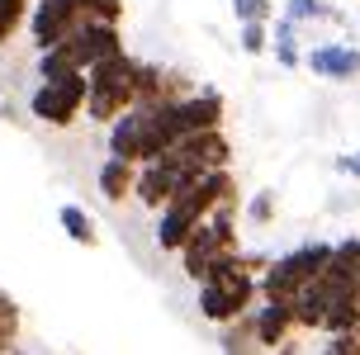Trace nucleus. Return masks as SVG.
Returning a JSON list of instances; mask_svg holds the SVG:
<instances>
[{"mask_svg":"<svg viewBox=\"0 0 360 355\" xmlns=\"http://www.w3.org/2000/svg\"><path fill=\"white\" fill-rule=\"evenodd\" d=\"M304 67L318 76V81H356L360 76V43H318L304 53Z\"/></svg>","mask_w":360,"mask_h":355,"instance_id":"obj_11","label":"nucleus"},{"mask_svg":"<svg viewBox=\"0 0 360 355\" xmlns=\"http://www.w3.org/2000/svg\"><path fill=\"white\" fill-rule=\"evenodd\" d=\"M327 261H332V242H299L285 256H275L261 275V299L266 303H294L313 280H323Z\"/></svg>","mask_w":360,"mask_h":355,"instance_id":"obj_3","label":"nucleus"},{"mask_svg":"<svg viewBox=\"0 0 360 355\" xmlns=\"http://www.w3.org/2000/svg\"><path fill=\"white\" fill-rule=\"evenodd\" d=\"M195 81L185 76L180 67H162V62H143L138 67V105L133 109H162V105H176L185 95H195Z\"/></svg>","mask_w":360,"mask_h":355,"instance_id":"obj_8","label":"nucleus"},{"mask_svg":"<svg viewBox=\"0 0 360 355\" xmlns=\"http://www.w3.org/2000/svg\"><path fill=\"white\" fill-rule=\"evenodd\" d=\"M270 355H299V341H285L280 351H270Z\"/></svg>","mask_w":360,"mask_h":355,"instance_id":"obj_30","label":"nucleus"},{"mask_svg":"<svg viewBox=\"0 0 360 355\" xmlns=\"http://www.w3.org/2000/svg\"><path fill=\"white\" fill-rule=\"evenodd\" d=\"M342 332H360V299L346 294V299H332L323 322V337H342Z\"/></svg>","mask_w":360,"mask_h":355,"instance_id":"obj_21","label":"nucleus"},{"mask_svg":"<svg viewBox=\"0 0 360 355\" xmlns=\"http://www.w3.org/2000/svg\"><path fill=\"white\" fill-rule=\"evenodd\" d=\"M138 67H143V57H133L124 48V53L105 57L100 67H90V100H86V119L90 124H114L119 114H128V109L138 105Z\"/></svg>","mask_w":360,"mask_h":355,"instance_id":"obj_2","label":"nucleus"},{"mask_svg":"<svg viewBox=\"0 0 360 355\" xmlns=\"http://www.w3.org/2000/svg\"><path fill=\"white\" fill-rule=\"evenodd\" d=\"M86 100H90V76L72 71V76H57V81H38L29 95V114L43 128H72L86 119Z\"/></svg>","mask_w":360,"mask_h":355,"instance_id":"obj_5","label":"nucleus"},{"mask_svg":"<svg viewBox=\"0 0 360 355\" xmlns=\"http://www.w3.org/2000/svg\"><path fill=\"white\" fill-rule=\"evenodd\" d=\"M29 10L34 0H0V48H10L19 29H29Z\"/></svg>","mask_w":360,"mask_h":355,"instance_id":"obj_22","label":"nucleus"},{"mask_svg":"<svg viewBox=\"0 0 360 355\" xmlns=\"http://www.w3.org/2000/svg\"><path fill=\"white\" fill-rule=\"evenodd\" d=\"M237 24H270L275 19V0H228Z\"/></svg>","mask_w":360,"mask_h":355,"instance_id":"obj_25","label":"nucleus"},{"mask_svg":"<svg viewBox=\"0 0 360 355\" xmlns=\"http://www.w3.org/2000/svg\"><path fill=\"white\" fill-rule=\"evenodd\" d=\"M218 351L223 355H270L261 341H256V327H252V313L247 318L228 322V327H218Z\"/></svg>","mask_w":360,"mask_h":355,"instance_id":"obj_17","label":"nucleus"},{"mask_svg":"<svg viewBox=\"0 0 360 355\" xmlns=\"http://www.w3.org/2000/svg\"><path fill=\"white\" fill-rule=\"evenodd\" d=\"M237 218H242L237 209H218V213H209V218L190 232V242L180 247V270H185V280L204 284V280H209V270H214L218 261H228V256L242 251Z\"/></svg>","mask_w":360,"mask_h":355,"instance_id":"obj_4","label":"nucleus"},{"mask_svg":"<svg viewBox=\"0 0 360 355\" xmlns=\"http://www.w3.org/2000/svg\"><path fill=\"white\" fill-rule=\"evenodd\" d=\"M237 29H242L237 43H242V53H247V57L270 53V24H237Z\"/></svg>","mask_w":360,"mask_h":355,"instance_id":"obj_26","label":"nucleus"},{"mask_svg":"<svg viewBox=\"0 0 360 355\" xmlns=\"http://www.w3.org/2000/svg\"><path fill=\"white\" fill-rule=\"evenodd\" d=\"M242 218H247L252 228H270V223L280 218V195H275V190H256V195L242 204Z\"/></svg>","mask_w":360,"mask_h":355,"instance_id":"obj_23","label":"nucleus"},{"mask_svg":"<svg viewBox=\"0 0 360 355\" xmlns=\"http://www.w3.org/2000/svg\"><path fill=\"white\" fill-rule=\"evenodd\" d=\"M270 53H275V62L285 71L304 67V53H299V24H289L285 15L270 19Z\"/></svg>","mask_w":360,"mask_h":355,"instance_id":"obj_18","label":"nucleus"},{"mask_svg":"<svg viewBox=\"0 0 360 355\" xmlns=\"http://www.w3.org/2000/svg\"><path fill=\"white\" fill-rule=\"evenodd\" d=\"M57 223H62V232L72 237L76 247H95V242H100V223H95L81 204H62V209H57Z\"/></svg>","mask_w":360,"mask_h":355,"instance_id":"obj_20","label":"nucleus"},{"mask_svg":"<svg viewBox=\"0 0 360 355\" xmlns=\"http://www.w3.org/2000/svg\"><path fill=\"white\" fill-rule=\"evenodd\" d=\"M0 355H5V346H0Z\"/></svg>","mask_w":360,"mask_h":355,"instance_id":"obj_32","label":"nucleus"},{"mask_svg":"<svg viewBox=\"0 0 360 355\" xmlns=\"http://www.w3.org/2000/svg\"><path fill=\"white\" fill-rule=\"evenodd\" d=\"M109 157L143 166V109H128L109 124Z\"/></svg>","mask_w":360,"mask_h":355,"instance_id":"obj_15","label":"nucleus"},{"mask_svg":"<svg viewBox=\"0 0 360 355\" xmlns=\"http://www.w3.org/2000/svg\"><path fill=\"white\" fill-rule=\"evenodd\" d=\"M133 185H138V166L133 161H119V157H105L100 171H95V190L105 204H128L133 199Z\"/></svg>","mask_w":360,"mask_h":355,"instance_id":"obj_14","label":"nucleus"},{"mask_svg":"<svg viewBox=\"0 0 360 355\" xmlns=\"http://www.w3.org/2000/svg\"><path fill=\"white\" fill-rule=\"evenodd\" d=\"M19 327H24V318H19L15 294H5V289H0V346H5V351L19 346Z\"/></svg>","mask_w":360,"mask_h":355,"instance_id":"obj_24","label":"nucleus"},{"mask_svg":"<svg viewBox=\"0 0 360 355\" xmlns=\"http://www.w3.org/2000/svg\"><path fill=\"white\" fill-rule=\"evenodd\" d=\"M256 303H261V275H252V270L242 266V251H237V256H228V261H218L209 270V280L199 284L195 308L204 322L228 327V322L247 318Z\"/></svg>","mask_w":360,"mask_h":355,"instance_id":"obj_1","label":"nucleus"},{"mask_svg":"<svg viewBox=\"0 0 360 355\" xmlns=\"http://www.w3.org/2000/svg\"><path fill=\"white\" fill-rule=\"evenodd\" d=\"M166 157L176 161L190 180H199V176H209V171H228V166H233V142H228L223 128H209V133H190V138L180 142L176 152H166Z\"/></svg>","mask_w":360,"mask_h":355,"instance_id":"obj_7","label":"nucleus"},{"mask_svg":"<svg viewBox=\"0 0 360 355\" xmlns=\"http://www.w3.org/2000/svg\"><path fill=\"white\" fill-rule=\"evenodd\" d=\"M327 308H332V294L323 289V280H313L304 294L294 299V322H299V332H323Z\"/></svg>","mask_w":360,"mask_h":355,"instance_id":"obj_16","label":"nucleus"},{"mask_svg":"<svg viewBox=\"0 0 360 355\" xmlns=\"http://www.w3.org/2000/svg\"><path fill=\"white\" fill-rule=\"evenodd\" d=\"M5 355H29V351H24V346H10V351H5Z\"/></svg>","mask_w":360,"mask_h":355,"instance_id":"obj_31","label":"nucleus"},{"mask_svg":"<svg viewBox=\"0 0 360 355\" xmlns=\"http://www.w3.org/2000/svg\"><path fill=\"white\" fill-rule=\"evenodd\" d=\"M86 15L90 24H124L128 0H86Z\"/></svg>","mask_w":360,"mask_h":355,"instance_id":"obj_27","label":"nucleus"},{"mask_svg":"<svg viewBox=\"0 0 360 355\" xmlns=\"http://www.w3.org/2000/svg\"><path fill=\"white\" fill-rule=\"evenodd\" d=\"M67 48H72L76 67L90 71V67H100L105 57L124 53V24H86V29H76L67 38Z\"/></svg>","mask_w":360,"mask_h":355,"instance_id":"obj_12","label":"nucleus"},{"mask_svg":"<svg viewBox=\"0 0 360 355\" xmlns=\"http://www.w3.org/2000/svg\"><path fill=\"white\" fill-rule=\"evenodd\" d=\"M223 119H228V100H223V90H214V86H199L195 95L176 100V124H180L185 138H190V133L223 128Z\"/></svg>","mask_w":360,"mask_h":355,"instance_id":"obj_10","label":"nucleus"},{"mask_svg":"<svg viewBox=\"0 0 360 355\" xmlns=\"http://www.w3.org/2000/svg\"><path fill=\"white\" fill-rule=\"evenodd\" d=\"M318 355H360V332H342V337H327Z\"/></svg>","mask_w":360,"mask_h":355,"instance_id":"obj_28","label":"nucleus"},{"mask_svg":"<svg viewBox=\"0 0 360 355\" xmlns=\"http://www.w3.org/2000/svg\"><path fill=\"white\" fill-rule=\"evenodd\" d=\"M252 327H256V341L266 351H280L285 341L299 337V322H294V303H256L252 308Z\"/></svg>","mask_w":360,"mask_h":355,"instance_id":"obj_13","label":"nucleus"},{"mask_svg":"<svg viewBox=\"0 0 360 355\" xmlns=\"http://www.w3.org/2000/svg\"><path fill=\"white\" fill-rule=\"evenodd\" d=\"M190 185V176L180 171L171 157H162V161H147V166H138V185H133V199L143 204V209H152V213H162L171 199L180 195Z\"/></svg>","mask_w":360,"mask_h":355,"instance_id":"obj_9","label":"nucleus"},{"mask_svg":"<svg viewBox=\"0 0 360 355\" xmlns=\"http://www.w3.org/2000/svg\"><path fill=\"white\" fill-rule=\"evenodd\" d=\"M86 0H34L29 10V38H34L38 53H48L57 43H67L76 29H86Z\"/></svg>","mask_w":360,"mask_h":355,"instance_id":"obj_6","label":"nucleus"},{"mask_svg":"<svg viewBox=\"0 0 360 355\" xmlns=\"http://www.w3.org/2000/svg\"><path fill=\"white\" fill-rule=\"evenodd\" d=\"M285 19L289 24H346L351 15H342L332 0H285Z\"/></svg>","mask_w":360,"mask_h":355,"instance_id":"obj_19","label":"nucleus"},{"mask_svg":"<svg viewBox=\"0 0 360 355\" xmlns=\"http://www.w3.org/2000/svg\"><path fill=\"white\" fill-rule=\"evenodd\" d=\"M337 176L360 180V152H346V157H337Z\"/></svg>","mask_w":360,"mask_h":355,"instance_id":"obj_29","label":"nucleus"}]
</instances>
